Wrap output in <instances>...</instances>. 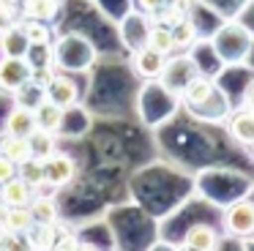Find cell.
I'll list each match as a JSON object with an SVG mask.
<instances>
[{
	"label": "cell",
	"instance_id": "obj_1",
	"mask_svg": "<svg viewBox=\"0 0 254 251\" xmlns=\"http://www.w3.org/2000/svg\"><path fill=\"white\" fill-rule=\"evenodd\" d=\"M58 60L68 68H85L93 60V47L82 36H68L58 44Z\"/></svg>",
	"mask_w": 254,
	"mask_h": 251
},
{
	"label": "cell",
	"instance_id": "obj_2",
	"mask_svg": "<svg viewBox=\"0 0 254 251\" xmlns=\"http://www.w3.org/2000/svg\"><path fill=\"white\" fill-rule=\"evenodd\" d=\"M33 65L25 58H3L0 60V87L6 90H19L25 82H30Z\"/></svg>",
	"mask_w": 254,
	"mask_h": 251
},
{
	"label": "cell",
	"instance_id": "obj_3",
	"mask_svg": "<svg viewBox=\"0 0 254 251\" xmlns=\"http://www.w3.org/2000/svg\"><path fill=\"white\" fill-rule=\"evenodd\" d=\"M216 49H219L227 60L241 58V55H246V49H249V33L243 30V27H224L221 36L216 38Z\"/></svg>",
	"mask_w": 254,
	"mask_h": 251
},
{
	"label": "cell",
	"instance_id": "obj_4",
	"mask_svg": "<svg viewBox=\"0 0 254 251\" xmlns=\"http://www.w3.org/2000/svg\"><path fill=\"white\" fill-rule=\"evenodd\" d=\"M227 229L232 235H249L254 232V202H235L224 216Z\"/></svg>",
	"mask_w": 254,
	"mask_h": 251
},
{
	"label": "cell",
	"instance_id": "obj_5",
	"mask_svg": "<svg viewBox=\"0 0 254 251\" xmlns=\"http://www.w3.org/2000/svg\"><path fill=\"white\" fill-rule=\"evenodd\" d=\"M6 131L8 136H22V139H30V136L39 131V123H36V115L30 107H17L6 120Z\"/></svg>",
	"mask_w": 254,
	"mask_h": 251
},
{
	"label": "cell",
	"instance_id": "obj_6",
	"mask_svg": "<svg viewBox=\"0 0 254 251\" xmlns=\"http://www.w3.org/2000/svg\"><path fill=\"white\" fill-rule=\"evenodd\" d=\"M77 96H79V90L74 85V79H68V76H52V82L47 85V98L61 109L77 104Z\"/></svg>",
	"mask_w": 254,
	"mask_h": 251
},
{
	"label": "cell",
	"instance_id": "obj_7",
	"mask_svg": "<svg viewBox=\"0 0 254 251\" xmlns=\"http://www.w3.org/2000/svg\"><path fill=\"white\" fill-rule=\"evenodd\" d=\"M0 49H3L6 58H25L28 49H30V41H28V36H25L22 27L8 25L6 30L0 33Z\"/></svg>",
	"mask_w": 254,
	"mask_h": 251
},
{
	"label": "cell",
	"instance_id": "obj_8",
	"mask_svg": "<svg viewBox=\"0 0 254 251\" xmlns=\"http://www.w3.org/2000/svg\"><path fill=\"white\" fill-rule=\"evenodd\" d=\"M164 71H167V87L170 90H183L197 76V65L191 63V58H178L172 65H164Z\"/></svg>",
	"mask_w": 254,
	"mask_h": 251
},
{
	"label": "cell",
	"instance_id": "obj_9",
	"mask_svg": "<svg viewBox=\"0 0 254 251\" xmlns=\"http://www.w3.org/2000/svg\"><path fill=\"white\" fill-rule=\"evenodd\" d=\"M183 96H186V101L191 104L194 109H202L205 104L216 96V87H213V82H210V79H205V76L197 74L186 87H183Z\"/></svg>",
	"mask_w": 254,
	"mask_h": 251
},
{
	"label": "cell",
	"instance_id": "obj_10",
	"mask_svg": "<svg viewBox=\"0 0 254 251\" xmlns=\"http://www.w3.org/2000/svg\"><path fill=\"white\" fill-rule=\"evenodd\" d=\"M30 186L25 183L22 178H11L3 183V191H0V199L6 202L8 207H28L30 205Z\"/></svg>",
	"mask_w": 254,
	"mask_h": 251
},
{
	"label": "cell",
	"instance_id": "obj_11",
	"mask_svg": "<svg viewBox=\"0 0 254 251\" xmlns=\"http://www.w3.org/2000/svg\"><path fill=\"white\" fill-rule=\"evenodd\" d=\"M74 178V161L68 156H50L47 158V183L52 186H66Z\"/></svg>",
	"mask_w": 254,
	"mask_h": 251
},
{
	"label": "cell",
	"instance_id": "obj_12",
	"mask_svg": "<svg viewBox=\"0 0 254 251\" xmlns=\"http://www.w3.org/2000/svg\"><path fill=\"white\" fill-rule=\"evenodd\" d=\"M134 68L142 76H159L164 71V55L156 52L153 47H142L137 49V58H134Z\"/></svg>",
	"mask_w": 254,
	"mask_h": 251
},
{
	"label": "cell",
	"instance_id": "obj_13",
	"mask_svg": "<svg viewBox=\"0 0 254 251\" xmlns=\"http://www.w3.org/2000/svg\"><path fill=\"white\" fill-rule=\"evenodd\" d=\"M33 115H36V123H39V131H58L63 123V109L55 107L50 98L41 101L39 107L33 109Z\"/></svg>",
	"mask_w": 254,
	"mask_h": 251
},
{
	"label": "cell",
	"instance_id": "obj_14",
	"mask_svg": "<svg viewBox=\"0 0 254 251\" xmlns=\"http://www.w3.org/2000/svg\"><path fill=\"white\" fill-rule=\"evenodd\" d=\"M230 131L238 142L243 145H254V112L252 109H243V112H235L230 120Z\"/></svg>",
	"mask_w": 254,
	"mask_h": 251
},
{
	"label": "cell",
	"instance_id": "obj_15",
	"mask_svg": "<svg viewBox=\"0 0 254 251\" xmlns=\"http://www.w3.org/2000/svg\"><path fill=\"white\" fill-rule=\"evenodd\" d=\"M25 235H28V243L33 251H52V246H55V240H58L52 224H33Z\"/></svg>",
	"mask_w": 254,
	"mask_h": 251
},
{
	"label": "cell",
	"instance_id": "obj_16",
	"mask_svg": "<svg viewBox=\"0 0 254 251\" xmlns=\"http://www.w3.org/2000/svg\"><path fill=\"white\" fill-rule=\"evenodd\" d=\"M0 150H3L6 158H11L14 164H22V161H28L30 156H36L33 153V139H22V136H8V139H3Z\"/></svg>",
	"mask_w": 254,
	"mask_h": 251
},
{
	"label": "cell",
	"instance_id": "obj_17",
	"mask_svg": "<svg viewBox=\"0 0 254 251\" xmlns=\"http://www.w3.org/2000/svg\"><path fill=\"white\" fill-rule=\"evenodd\" d=\"M186 246L191 251H210L216 246L213 227H208V224H197V227H191L189 235H186Z\"/></svg>",
	"mask_w": 254,
	"mask_h": 251
},
{
	"label": "cell",
	"instance_id": "obj_18",
	"mask_svg": "<svg viewBox=\"0 0 254 251\" xmlns=\"http://www.w3.org/2000/svg\"><path fill=\"white\" fill-rule=\"evenodd\" d=\"M33 227V216H30L28 207H8L6 213H3V229H8V232H28V229Z\"/></svg>",
	"mask_w": 254,
	"mask_h": 251
},
{
	"label": "cell",
	"instance_id": "obj_19",
	"mask_svg": "<svg viewBox=\"0 0 254 251\" xmlns=\"http://www.w3.org/2000/svg\"><path fill=\"white\" fill-rule=\"evenodd\" d=\"M19 172H22V180L33 188V186H44L47 183V161L44 158H39V156H30L28 161H22L19 164Z\"/></svg>",
	"mask_w": 254,
	"mask_h": 251
},
{
	"label": "cell",
	"instance_id": "obj_20",
	"mask_svg": "<svg viewBox=\"0 0 254 251\" xmlns=\"http://www.w3.org/2000/svg\"><path fill=\"white\" fill-rule=\"evenodd\" d=\"M148 47H153L156 52H161V55L172 52V49H175L172 27H167V25H156V27H150V30H148Z\"/></svg>",
	"mask_w": 254,
	"mask_h": 251
},
{
	"label": "cell",
	"instance_id": "obj_21",
	"mask_svg": "<svg viewBox=\"0 0 254 251\" xmlns=\"http://www.w3.org/2000/svg\"><path fill=\"white\" fill-rule=\"evenodd\" d=\"M28 210H30V216H33V224H55V218H58L55 202H52V199H44V196L30 202Z\"/></svg>",
	"mask_w": 254,
	"mask_h": 251
},
{
	"label": "cell",
	"instance_id": "obj_22",
	"mask_svg": "<svg viewBox=\"0 0 254 251\" xmlns=\"http://www.w3.org/2000/svg\"><path fill=\"white\" fill-rule=\"evenodd\" d=\"M58 0H28V5H25V11H28V16H33V19H52V16L58 14Z\"/></svg>",
	"mask_w": 254,
	"mask_h": 251
},
{
	"label": "cell",
	"instance_id": "obj_23",
	"mask_svg": "<svg viewBox=\"0 0 254 251\" xmlns=\"http://www.w3.org/2000/svg\"><path fill=\"white\" fill-rule=\"evenodd\" d=\"M22 30H25V36H28L30 47H47V44H50V30H47V25L41 19H30Z\"/></svg>",
	"mask_w": 254,
	"mask_h": 251
},
{
	"label": "cell",
	"instance_id": "obj_24",
	"mask_svg": "<svg viewBox=\"0 0 254 251\" xmlns=\"http://www.w3.org/2000/svg\"><path fill=\"white\" fill-rule=\"evenodd\" d=\"M194 36H197V30H194V25H191L189 19L175 22V27H172V38H175V47H189V44L194 41Z\"/></svg>",
	"mask_w": 254,
	"mask_h": 251
},
{
	"label": "cell",
	"instance_id": "obj_25",
	"mask_svg": "<svg viewBox=\"0 0 254 251\" xmlns=\"http://www.w3.org/2000/svg\"><path fill=\"white\" fill-rule=\"evenodd\" d=\"M0 251H33V249H30V243L22 240L17 232L3 229V232H0Z\"/></svg>",
	"mask_w": 254,
	"mask_h": 251
},
{
	"label": "cell",
	"instance_id": "obj_26",
	"mask_svg": "<svg viewBox=\"0 0 254 251\" xmlns=\"http://www.w3.org/2000/svg\"><path fill=\"white\" fill-rule=\"evenodd\" d=\"M77 246H79V240L74 238V235H58V240H55V246H52V251H77Z\"/></svg>",
	"mask_w": 254,
	"mask_h": 251
},
{
	"label": "cell",
	"instance_id": "obj_27",
	"mask_svg": "<svg viewBox=\"0 0 254 251\" xmlns=\"http://www.w3.org/2000/svg\"><path fill=\"white\" fill-rule=\"evenodd\" d=\"M17 178V164L11 161V158L0 156V183H6V180Z\"/></svg>",
	"mask_w": 254,
	"mask_h": 251
},
{
	"label": "cell",
	"instance_id": "obj_28",
	"mask_svg": "<svg viewBox=\"0 0 254 251\" xmlns=\"http://www.w3.org/2000/svg\"><path fill=\"white\" fill-rule=\"evenodd\" d=\"M139 5H142L145 11H161L167 5V0H139Z\"/></svg>",
	"mask_w": 254,
	"mask_h": 251
},
{
	"label": "cell",
	"instance_id": "obj_29",
	"mask_svg": "<svg viewBox=\"0 0 254 251\" xmlns=\"http://www.w3.org/2000/svg\"><path fill=\"white\" fill-rule=\"evenodd\" d=\"M8 25H11V11H8L6 5H0V33L6 30Z\"/></svg>",
	"mask_w": 254,
	"mask_h": 251
},
{
	"label": "cell",
	"instance_id": "obj_30",
	"mask_svg": "<svg viewBox=\"0 0 254 251\" xmlns=\"http://www.w3.org/2000/svg\"><path fill=\"white\" fill-rule=\"evenodd\" d=\"M246 107L254 112V82L249 85V90H246Z\"/></svg>",
	"mask_w": 254,
	"mask_h": 251
},
{
	"label": "cell",
	"instance_id": "obj_31",
	"mask_svg": "<svg viewBox=\"0 0 254 251\" xmlns=\"http://www.w3.org/2000/svg\"><path fill=\"white\" fill-rule=\"evenodd\" d=\"M77 251H96V249H93V246H85V243H79V246H77Z\"/></svg>",
	"mask_w": 254,
	"mask_h": 251
}]
</instances>
